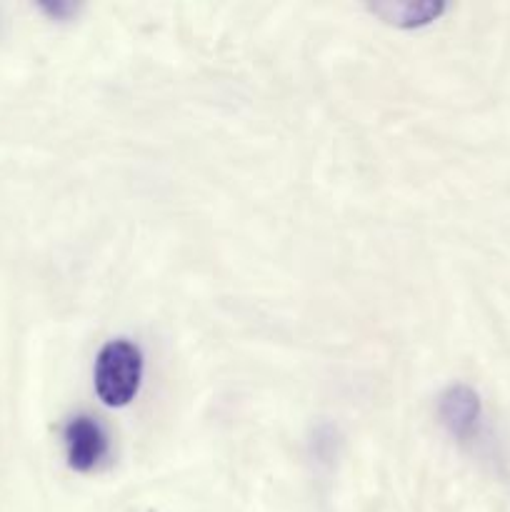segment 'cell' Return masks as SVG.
Segmentation results:
<instances>
[{"instance_id": "2", "label": "cell", "mask_w": 510, "mask_h": 512, "mask_svg": "<svg viewBox=\"0 0 510 512\" xmlns=\"http://www.w3.org/2000/svg\"><path fill=\"white\" fill-rule=\"evenodd\" d=\"M65 455L75 473H90L108 455V435L88 415H78L65 425Z\"/></svg>"}, {"instance_id": "3", "label": "cell", "mask_w": 510, "mask_h": 512, "mask_svg": "<svg viewBox=\"0 0 510 512\" xmlns=\"http://www.w3.org/2000/svg\"><path fill=\"white\" fill-rule=\"evenodd\" d=\"M438 413L450 435L458 440H470L480 423V398L465 385H453L440 398Z\"/></svg>"}, {"instance_id": "4", "label": "cell", "mask_w": 510, "mask_h": 512, "mask_svg": "<svg viewBox=\"0 0 510 512\" xmlns=\"http://www.w3.org/2000/svg\"><path fill=\"white\" fill-rule=\"evenodd\" d=\"M378 13H383L385 18L393 20L398 25H418V23H430L433 18H438L443 13V5L440 3H403V5H380Z\"/></svg>"}, {"instance_id": "1", "label": "cell", "mask_w": 510, "mask_h": 512, "mask_svg": "<svg viewBox=\"0 0 510 512\" xmlns=\"http://www.w3.org/2000/svg\"><path fill=\"white\" fill-rule=\"evenodd\" d=\"M143 355L128 340H110L95 360V393L110 408H123L138 395Z\"/></svg>"}]
</instances>
